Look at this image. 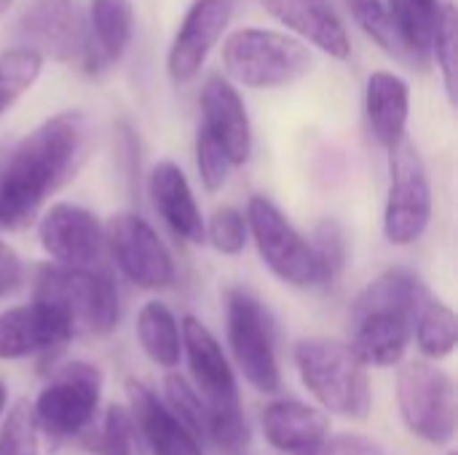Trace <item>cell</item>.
<instances>
[{
	"mask_svg": "<svg viewBox=\"0 0 458 455\" xmlns=\"http://www.w3.org/2000/svg\"><path fill=\"white\" fill-rule=\"evenodd\" d=\"M89 153V121L64 110L32 129L0 164V231H21L62 190Z\"/></svg>",
	"mask_w": 458,
	"mask_h": 455,
	"instance_id": "1",
	"label": "cell"
},
{
	"mask_svg": "<svg viewBox=\"0 0 458 455\" xmlns=\"http://www.w3.org/2000/svg\"><path fill=\"white\" fill-rule=\"evenodd\" d=\"M429 290L419 274L392 268L370 282L352 303V354L365 367H394L405 359Z\"/></svg>",
	"mask_w": 458,
	"mask_h": 455,
	"instance_id": "2",
	"label": "cell"
},
{
	"mask_svg": "<svg viewBox=\"0 0 458 455\" xmlns=\"http://www.w3.org/2000/svg\"><path fill=\"white\" fill-rule=\"evenodd\" d=\"M180 335L182 354L193 378V392L207 413V437L225 451H242L250 442V429L242 416L236 375L220 341L204 322L191 314L182 316Z\"/></svg>",
	"mask_w": 458,
	"mask_h": 455,
	"instance_id": "3",
	"label": "cell"
},
{
	"mask_svg": "<svg viewBox=\"0 0 458 455\" xmlns=\"http://www.w3.org/2000/svg\"><path fill=\"white\" fill-rule=\"evenodd\" d=\"M306 392L322 405V413L346 421H368L373 410V386L368 367L352 354L349 343L333 338H303L293 351Z\"/></svg>",
	"mask_w": 458,
	"mask_h": 455,
	"instance_id": "4",
	"label": "cell"
},
{
	"mask_svg": "<svg viewBox=\"0 0 458 455\" xmlns=\"http://www.w3.org/2000/svg\"><path fill=\"white\" fill-rule=\"evenodd\" d=\"M35 300L56 308L78 333L110 335L121 319L115 282L94 268L43 265L35 276Z\"/></svg>",
	"mask_w": 458,
	"mask_h": 455,
	"instance_id": "5",
	"label": "cell"
},
{
	"mask_svg": "<svg viewBox=\"0 0 458 455\" xmlns=\"http://www.w3.org/2000/svg\"><path fill=\"white\" fill-rule=\"evenodd\" d=\"M225 72L250 88H279L311 70V51L298 38L276 29L247 27L228 35L223 46Z\"/></svg>",
	"mask_w": 458,
	"mask_h": 455,
	"instance_id": "6",
	"label": "cell"
},
{
	"mask_svg": "<svg viewBox=\"0 0 458 455\" xmlns=\"http://www.w3.org/2000/svg\"><path fill=\"white\" fill-rule=\"evenodd\" d=\"M102 397V373L89 362H70L43 386L32 402V418L38 437L48 448H59L67 440L83 437L99 408Z\"/></svg>",
	"mask_w": 458,
	"mask_h": 455,
	"instance_id": "7",
	"label": "cell"
},
{
	"mask_svg": "<svg viewBox=\"0 0 458 455\" xmlns=\"http://www.w3.org/2000/svg\"><path fill=\"white\" fill-rule=\"evenodd\" d=\"M397 408L405 429L427 445L443 448L456 437V383L432 362H408L397 375Z\"/></svg>",
	"mask_w": 458,
	"mask_h": 455,
	"instance_id": "8",
	"label": "cell"
},
{
	"mask_svg": "<svg viewBox=\"0 0 458 455\" xmlns=\"http://www.w3.org/2000/svg\"><path fill=\"white\" fill-rule=\"evenodd\" d=\"M225 335L244 381L260 394H276L282 389V373L274 322L263 303L242 287L225 292Z\"/></svg>",
	"mask_w": 458,
	"mask_h": 455,
	"instance_id": "9",
	"label": "cell"
},
{
	"mask_svg": "<svg viewBox=\"0 0 458 455\" xmlns=\"http://www.w3.org/2000/svg\"><path fill=\"white\" fill-rule=\"evenodd\" d=\"M244 217L260 260L279 282L298 290L322 287L311 241L295 231V225L276 209L274 201L266 196H252Z\"/></svg>",
	"mask_w": 458,
	"mask_h": 455,
	"instance_id": "10",
	"label": "cell"
},
{
	"mask_svg": "<svg viewBox=\"0 0 458 455\" xmlns=\"http://www.w3.org/2000/svg\"><path fill=\"white\" fill-rule=\"evenodd\" d=\"M432 220V185L419 147L405 137L389 150V193L384 236L394 247L416 244Z\"/></svg>",
	"mask_w": 458,
	"mask_h": 455,
	"instance_id": "11",
	"label": "cell"
},
{
	"mask_svg": "<svg viewBox=\"0 0 458 455\" xmlns=\"http://www.w3.org/2000/svg\"><path fill=\"white\" fill-rule=\"evenodd\" d=\"M102 233L118 271L134 287L161 292L174 284V257L145 217L134 212H118L102 225Z\"/></svg>",
	"mask_w": 458,
	"mask_h": 455,
	"instance_id": "12",
	"label": "cell"
},
{
	"mask_svg": "<svg viewBox=\"0 0 458 455\" xmlns=\"http://www.w3.org/2000/svg\"><path fill=\"white\" fill-rule=\"evenodd\" d=\"M16 32L21 46L35 51L40 59L51 56L56 62H86L89 24L78 0H35L21 13Z\"/></svg>",
	"mask_w": 458,
	"mask_h": 455,
	"instance_id": "13",
	"label": "cell"
},
{
	"mask_svg": "<svg viewBox=\"0 0 458 455\" xmlns=\"http://www.w3.org/2000/svg\"><path fill=\"white\" fill-rule=\"evenodd\" d=\"M38 241L54 265L91 268L105 247L102 223L81 204H51L38 220Z\"/></svg>",
	"mask_w": 458,
	"mask_h": 455,
	"instance_id": "14",
	"label": "cell"
},
{
	"mask_svg": "<svg viewBox=\"0 0 458 455\" xmlns=\"http://www.w3.org/2000/svg\"><path fill=\"white\" fill-rule=\"evenodd\" d=\"M233 16V0H193L166 56L172 80L185 83L204 67L209 51L225 32Z\"/></svg>",
	"mask_w": 458,
	"mask_h": 455,
	"instance_id": "15",
	"label": "cell"
},
{
	"mask_svg": "<svg viewBox=\"0 0 458 455\" xmlns=\"http://www.w3.org/2000/svg\"><path fill=\"white\" fill-rule=\"evenodd\" d=\"M75 335L72 324L51 306L32 300L0 314V359H24L62 349Z\"/></svg>",
	"mask_w": 458,
	"mask_h": 455,
	"instance_id": "16",
	"label": "cell"
},
{
	"mask_svg": "<svg viewBox=\"0 0 458 455\" xmlns=\"http://www.w3.org/2000/svg\"><path fill=\"white\" fill-rule=\"evenodd\" d=\"M201 129L228 153L233 166L247 164L252 153V126L244 99L231 80L212 75L201 88Z\"/></svg>",
	"mask_w": 458,
	"mask_h": 455,
	"instance_id": "17",
	"label": "cell"
},
{
	"mask_svg": "<svg viewBox=\"0 0 458 455\" xmlns=\"http://www.w3.org/2000/svg\"><path fill=\"white\" fill-rule=\"evenodd\" d=\"M148 193L161 215V220L169 225V231L182 239L185 244H204V217L196 204L193 188L185 177V172L174 161H158L150 169L148 177Z\"/></svg>",
	"mask_w": 458,
	"mask_h": 455,
	"instance_id": "18",
	"label": "cell"
},
{
	"mask_svg": "<svg viewBox=\"0 0 458 455\" xmlns=\"http://www.w3.org/2000/svg\"><path fill=\"white\" fill-rule=\"evenodd\" d=\"M263 8L279 19L284 27L298 32L303 40L317 46L333 59H346L352 54V40L333 11L330 0H260Z\"/></svg>",
	"mask_w": 458,
	"mask_h": 455,
	"instance_id": "19",
	"label": "cell"
},
{
	"mask_svg": "<svg viewBox=\"0 0 458 455\" xmlns=\"http://www.w3.org/2000/svg\"><path fill=\"white\" fill-rule=\"evenodd\" d=\"M260 429H263L266 442L274 451L303 455L327 437L330 418H327V413H322L311 405H303L295 400H276L263 408Z\"/></svg>",
	"mask_w": 458,
	"mask_h": 455,
	"instance_id": "20",
	"label": "cell"
},
{
	"mask_svg": "<svg viewBox=\"0 0 458 455\" xmlns=\"http://www.w3.org/2000/svg\"><path fill=\"white\" fill-rule=\"evenodd\" d=\"M126 394H129V413L134 418V426L142 429V434L150 445V453L204 455L201 453V442L166 410L164 402H158V397L148 386L129 378Z\"/></svg>",
	"mask_w": 458,
	"mask_h": 455,
	"instance_id": "21",
	"label": "cell"
},
{
	"mask_svg": "<svg viewBox=\"0 0 458 455\" xmlns=\"http://www.w3.org/2000/svg\"><path fill=\"white\" fill-rule=\"evenodd\" d=\"M365 110L373 137L381 147H397L408 134V115H411V88L408 83L386 70H378L368 78L365 88Z\"/></svg>",
	"mask_w": 458,
	"mask_h": 455,
	"instance_id": "22",
	"label": "cell"
},
{
	"mask_svg": "<svg viewBox=\"0 0 458 455\" xmlns=\"http://www.w3.org/2000/svg\"><path fill=\"white\" fill-rule=\"evenodd\" d=\"M89 51L83 67L89 72H102L115 64L134 32V5L131 0H91L89 11Z\"/></svg>",
	"mask_w": 458,
	"mask_h": 455,
	"instance_id": "23",
	"label": "cell"
},
{
	"mask_svg": "<svg viewBox=\"0 0 458 455\" xmlns=\"http://www.w3.org/2000/svg\"><path fill=\"white\" fill-rule=\"evenodd\" d=\"M137 341L148 359L164 370H172L182 359V335L174 314L158 303L150 300L140 308L137 314Z\"/></svg>",
	"mask_w": 458,
	"mask_h": 455,
	"instance_id": "24",
	"label": "cell"
},
{
	"mask_svg": "<svg viewBox=\"0 0 458 455\" xmlns=\"http://www.w3.org/2000/svg\"><path fill=\"white\" fill-rule=\"evenodd\" d=\"M413 338L419 343V351L429 362H443L456 351L458 343V322L451 306L440 300H429L413 327Z\"/></svg>",
	"mask_w": 458,
	"mask_h": 455,
	"instance_id": "25",
	"label": "cell"
},
{
	"mask_svg": "<svg viewBox=\"0 0 458 455\" xmlns=\"http://www.w3.org/2000/svg\"><path fill=\"white\" fill-rule=\"evenodd\" d=\"M40 70H43V59L24 46L0 54V115L11 110L16 99L35 86Z\"/></svg>",
	"mask_w": 458,
	"mask_h": 455,
	"instance_id": "26",
	"label": "cell"
},
{
	"mask_svg": "<svg viewBox=\"0 0 458 455\" xmlns=\"http://www.w3.org/2000/svg\"><path fill=\"white\" fill-rule=\"evenodd\" d=\"M354 21L360 24V29L376 40L384 51H389L392 56H400V59H408L411 54L405 51L403 40H400V32H397V24L386 8L384 0H346Z\"/></svg>",
	"mask_w": 458,
	"mask_h": 455,
	"instance_id": "27",
	"label": "cell"
},
{
	"mask_svg": "<svg viewBox=\"0 0 458 455\" xmlns=\"http://www.w3.org/2000/svg\"><path fill=\"white\" fill-rule=\"evenodd\" d=\"M91 455H131L134 453V418L126 408L110 405L102 416L99 429L86 437Z\"/></svg>",
	"mask_w": 458,
	"mask_h": 455,
	"instance_id": "28",
	"label": "cell"
},
{
	"mask_svg": "<svg viewBox=\"0 0 458 455\" xmlns=\"http://www.w3.org/2000/svg\"><path fill=\"white\" fill-rule=\"evenodd\" d=\"M40 437L32 418V405L27 400L13 402L0 424V455H38Z\"/></svg>",
	"mask_w": 458,
	"mask_h": 455,
	"instance_id": "29",
	"label": "cell"
},
{
	"mask_svg": "<svg viewBox=\"0 0 458 455\" xmlns=\"http://www.w3.org/2000/svg\"><path fill=\"white\" fill-rule=\"evenodd\" d=\"M164 405L166 410L201 442L207 437V413L196 392L188 386V381L177 373H169L164 378Z\"/></svg>",
	"mask_w": 458,
	"mask_h": 455,
	"instance_id": "30",
	"label": "cell"
},
{
	"mask_svg": "<svg viewBox=\"0 0 458 455\" xmlns=\"http://www.w3.org/2000/svg\"><path fill=\"white\" fill-rule=\"evenodd\" d=\"M317 265H319V279L322 287L335 284V279L344 274L346 268V233L335 220H322L314 231V241H311Z\"/></svg>",
	"mask_w": 458,
	"mask_h": 455,
	"instance_id": "31",
	"label": "cell"
},
{
	"mask_svg": "<svg viewBox=\"0 0 458 455\" xmlns=\"http://www.w3.org/2000/svg\"><path fill=\"white\" fill-rule=\"evenodd\" d=\"M247 217L236 206H217L209 223H204V241L220 255H239L247 244Z\"/></svg>",
	"mask_w": 458,
	"mask_h": 455,
	"instance_id": "32",
	"label": "cell"
},
{
	"mask_svg": "<svg viewBox=\"0 0 458 455\" xmlns=\"http://www.w3.org/2000/svg\"><path fill=\"white\" fill-rule=\"evenodd\" d=\"M456 8L454 5H440V19H437V29L432 38V54L443 70V80H445V91L448 99H456Z\"/></svg>",
	"mask_w": 458,
	"mask_h": 455,
	"instance_id": "33",
	"label": "cell"
},
{
	"mask_svg": "<svg viewBox=\"0 0 458 455\" xmlns=\"http://www.w3.org/2000/svg\"><path fill=\"white\" fill-rule=\"evenodd\" d=\"M196 166H199V177L209 193H217L228 182V174L233 169L228 153L201 126L196 134Z\"/></svg>",
	"mask_w": 458,
	"mask_h": 455,
	"instance_id": "34",
	"label": "cell"
},
{
	"mask_svg": "<svg viewBox=\"0 0 458 455\" xmlns=\"http://www.w3.org/2000/svg\"><path fill=\"white\" fill-rule=\"evenodd\" d=\"M303 455H389L381 442L365 434H335L325 437L317 448Z\"/></svg>",
	"mask_w": 458,
	"mask_h": 455,
	"instance_id": "35",
	"label": "cell"
},
{
	"mask_svg": "<svg viewBox=\"0 0 458 455\" xmlns=\"http://www.w3.org/2000/svg\"><path fill=\"white\" fill-rule=\"evenodd\" d=\"M21 276L24 271H21L19 255L5 241H0V298H8L11 292H16L21 284Z\"/></svg>",
	"mask_w": 458,
	"mask_h": 455,
	"instance_id": "36",
	"label": "cell"
},
{
	"mask_svg": "<svg viewBox=\"0 0 458 455\" xmlns=\"http://www.w3.org/2000/svg\"><path fill=\"white\" fill-rule=\"evenodd\" d=\"M5 405H8V392H5V386L0 383V418L5 416Z\"/></svg>",
	"mask_w": 458,
	"mask_h": 455,
	"instance_id": "37",
	"label": "cell"
},
{
	"mask_svg": "<svg viewBox=\"0 0 458 455\" xmlns=\"http://www.w3.org/2000/svg\"><path fill=\"white\" fill-rule=\"evenodd\" d=\"M11 5H13V0H0V16H3Z\"/></svg>",
	"mask_w": 458,
	"mask_h": 455,
	"instance_id": "38",
	"label": "cell"
},
{
	"mask_svg": "<svg viewBox=\"0 0 458 455\" xmlns=\"http://www.w3.org/2000/svg\"><path fill=\"white\" fill-rule=\"evenodd\" d=\"M448 455H456V453H448Z\"/></svg>",
	"mask_w": 458,
	"mask_h": 455,
	"instance_id": "39",
	"label": "cell"
}]
</instances>
